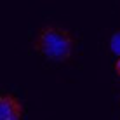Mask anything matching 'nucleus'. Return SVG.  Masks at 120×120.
<instances>
[{
  "label": "nucleus",
  "instance_id": "2",
  "mask_svg": "<svg viewBox=\"0 0 120 120\" xmlns=\"http://www.w3.org/2000/svg\"><path fill=\"white\" fill-rule=\"evenodd\" d=\"M24 106L14 94L0 96V120H23Z\"/></svg>",
  "mask_w": 120,
  "mask_h": 120
},
{
  "label": "nucleus",
  "instance_id": "3",
  "mask_svg": "<svg viewBox=\"0 0 120 120\" xmlns=\"http://www.w3.org/2000/svg\"><path fill=\"white\" fill-rule=\"evenodd\" d=\"M110 51L113 52L115 56L120 57V30L111 35V38H110Z\"/></svg>",
  "mask_w": 120,
  "mask_h": 120
},
{
  "label": "nucleus",
  "instance_id": "4",
  "mask_svg": "<svg viewBox=\"0 0 120 120\" xmlns=\"http://www.w3.org/2000/svg\"><path fill=\"white\" fill-rule=\"evenodd\" d=\"M115 73H117V77L120 78V57L117 59V63H115Z\"/></svg>",
  "mask_w": 120,
  "mask_h": 120
},
{
  "label": "nucleus",
  "instance_id": "1",
  "mask_svg": "<svg viewBox=\"0 0 120 120\" xmlns=\"http://www.w3.org/2000/svg\"><path fill=\"white\" fill-rule=\"evenodd\" d=\"M75 45L77 38L68 28L51 23L37 31L31 42V49L49 61L66 63L71 59L73 52H75Z\"/></svg>",
  "mask_w": 120,
  "mask_h": 120
}]
</instances>
